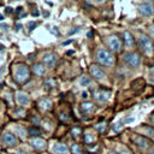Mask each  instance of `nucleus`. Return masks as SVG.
I'll return each instance as SVG.
<instances>
[{"mask_svg": "<svg viewBox=\"0 0 154 154\" xmlns=\"http://www.w3.org/2000/svg\"><path fill=\"white\" fill-rule=\"evenodd\" d=\"M96 129H97L99 131H103V130L106 129V125H105V124H97V125H96Z\"/></svg>", "mask_w": 154, "mask_h": 154, "instance_id": "obj_28", "label": "nucleus"}, {"mask_svg": "<svg viewBox=\"0 0 154 154\" xmlns=\"http://www.w3.org/2000/svg\"><path fill=\"white\" fill-rule=\"evenodd\" d=\"M71 42H72V40H69V41H65L63 45H65V46H66V45H69V43H71Z\"/></svg>", "mask_w": 154, "mask_h": 154, "instance_id": "obj_34", "label": "nucleus"}, {"mask_svg": "<svg viewBox=\"0 0 154 154\" xmlns=\"http://www.w3.org/2000/svg\"><path fill=\"white\" fill-rule=\"evenodd\" d=\"M32 16H34V17H37V16H38V12H37V11H34V12H32Z\"/></svg>", "mask_w": 154, "mask_h": 154, "instance_id": "obj_33", "label": "nucleus"}, {"mask_svg": "<svg viewBox=\"0 0 154 154\" xmlns=\"http://www.w3.org/2000/svg\"><path fill=\"white\" fill-rule=\"evenodd\" d=\"M38 106H40V108H41L42 111H48V109H51V107H52V101L48 100V99H42V100L38 102Z\"/></svg>", "mask_w": 154, "mask_h": 154, "instance_id": "obj_18", "label": "nucleus"}, {"mask_svg": "<svg viewBox=\"0 0 154 154\" xmlns=\"http://www.w3.org/2000/svg\"><path fill=\"white\" fill-rule=\"evenodd\" d=\"M123 60L131 67H138L141 64V55L137 52H129L124 54Z\"/></svg>", "mask_w": 154, "mask_h": 154, "instance_id": "obj_4", "label": "nucleus"}, {"mask_svg": "<svg viewBox=\"0 0 154 154\" xmlns=\"http://www.w3.org/2000/svg\"><path fill=\"white\" fill-rule=\"evenodd\" d=\"M143 129H144V130L148 132V135H149V136H152V137L154 136V129H152V128H149V126H147V128H143Z\"/></svg>", "mask_w": 154, "mask_h": 154, "instance_id": "obj_26", "label": "nucleus"}, {"mask_svg": "<svg viewBox=\"0 0 154 154\" xmlns=\"http://www.w3.org/2000/svg\"><path fill=\"white\" fill-rule=\"evenodd\" d=\"M109 95H111L109 90H105V89H101V90H97V91H95V94H94V97H95V100H96L97 102H106V101L108 100Z\"/></svg>", "mask_w": 154, "mask_h": 154, "instance_id": "obj_9", "label": "nucleus"}, {"mask_svg": "<svg viewBox=\"0 0 154 154\" xmlns=\"http://www.w3.org/2000/svg\"><path fill=\"white\" fill-rule=\"evenodd\" d=\"M107 154H117V153H116V152H112V150H111V152H108Z\"/></svg>", "mask_w": 154, "mask_h": 154, "instance_id": "obj_38", "label": "nucleus"}, {"mask_svg": "<svg viewBox=\"0 0 154 154\" xmlns=\"http://www.w3.org/2000/svg\"><path fill=\"white\" fill-rule=\"evenodd\" d=\"M1 140H2V142H4L6 146H14V144L17 143L16 136H14L13 134H11V132H5V134L2 135V137H1Z\"/></svg>", "mask_w": 154, "mask_h": 154, "instance_id": "obj_12", "label": "nucleus"}, {"mask_svg": "<svg viewBox=\"0 0 154 154\" xmlns=\"http://www.w3.org/2000/svg\"><path fill=\"white\" fill-rule=\"evenodd\" d=\"M82 97H84V99H85V97H88V94H87L85 91H84V93H82Z\"/></svg>", "mask_w": 154, "mask_h": 154, "instance_id": "obj_35", "label": "nucleus"}, {"mask_svg": "<svg viewBox=\"0 0 154 154\" xmlns=\"http://www.w3.org/2000/svg\"><path fill=\"white\" fill-rule=\"evenodd\" d=\"M120 154H131V153H130V152H128V150H124V152H122Z\"/></svg>", "mask_w": 154, "mask_h": 154, "instance_id": "obj_36", "label": "nucleus"}, {"mask_svg": "<svg viewBox=\"0 0 154 154\" xmlns=\"http://www.w3.org/2000/svg\"><path fill=\"white\" fill-rule=\"evenodd\" d=\"M138 47L146 54H152L153 53V43H152V40L148 36H146V35H141L138 37Z\"/></svg>", "mask_w": 154, "mask_h": 154, "instance_id": "obj_5", "label": "nucleus"}, {"mask_svg": "<svg viewBox=\"0 0 154 154\" xmlns=\"http://www.w3.org/2000/svg\"><path fill=\"white\" fill-rule=\"evenodd\" d=\"M40 134L41 132L37 128H30L29 129V135H31V136H36V135H40Z\"/></svg>", "mask_w": 154, "mask_h": 154, "instance_id": "obj_22", "label": "nucleus"}, {"mask_svg": "<svg viewBox=\"0 0 154 154\" xmlns=\"http://www.w3.org/2000/svg\"><path fill=\"white\" fill-rule=\"evenodd\" d=\"M149 154H154V148H152V149L149 150Z\"/></svg>", "mask_w": 154, "mask_h": 154, "instance_id": "obj_37", "label": "nucleus"}, {"mask_svg": "<svg viewBox=\"0 0 154 154\" xmlns=\"http://www.w3.org/2000/svg\"><path fill=\"white\" fill-rule=\"evenodd\" d=\"M12 10H13L12 7H6V8H5V13H6V14H11V13H12Z\"/></svg>", "mask_w": 154, "mask_h": 154, "instance_id": "obj_30", "label": "nucleus"}, {"mask_svg": "<svg viewBox=\"0 0 154 154\" xmlns=\"http://www.w3.org/2000/svg\"><path fill=\"white\" fill-rule=\"evenodd\" d=\"M43 63L47 65V66H49V67H53L55 64H57V60H58V57L55 55V54H53V53H46L45 55H43Z\"/></svg>", "mask_w": 154, "mask_h": 154, "instance_id": "obj_10", "label": "nucleus"}, {"mask_svg": "<svg viewBox=\"0 0 154 154\" xmlns=\"http://www.w3.org/2000/svg\"><path fill=\"white\" fill-rule=\"evenodd\" d=\"M13 77H14L16 82H18V83H25L30 78V70L28 69L26 65L19 64L13 70Z\"/></svg>", "mask_w": 154, "mask_h": 154, "instance_id": "obj_2", "label": "nucleus"}, {"mask_svg": "<svg viewBox=\"0 0 154 154\" xmlns=\"http://www.w3.org/2000/svg\"><path fill=\"white\" fill-rule=\"evenodd\" d=\"M123 37H124V43H125V46H128V47H132V46H134L135 40H134L132 35H131L128 30H125V31L123 32Z\"/></svg>", "mask_w": 154, "mask_h": 154, "instance_id": "obj_15", "label": "nucleus"}, {"mask_svg": "<svg viewBox=\"0 0 154 154\" xmlns=\"http://www.w3.org/2000/svg\"><path fill=\"white\" fill-rule=\"evenodd\" d=\"M54 154H69V148L64 143H55L52 148Z\"/></svg>", "mask_w": 154, "mask_h": 154, "instance_id": "obj_14", "label": "nucleus"}, {"mask_svg": "<svg viewBox=\"0 0 154 154\" xmlns=\"http://www.w3.org/2000/svg\"><path fill=\"white\" fill-rule=\"evenodd\" d=\"M35 26H36V23H34V22H30V23L28 24V28H29V30H32Z\"/></svg>", "mask_w": 154, "mask_h": 154, "instance_id": "obj_29", "label": "nucleus"}, {"mask_svg": "<svg viewBox=\"0 0 154 154\" xmlns=\"http://www.w3.org/2000/svg\"><path fill=\"white\" fill-rule=\"evenodd\" d=\"M16 99H17V102H18L20 106H28V105L30 103V99H29V96H28L25 93H23V91L17 93Z\"/></svg>", "mask_w": 154, "mask_h": 154, "instance_id": "obj_13", "label": "nucleus"}, {"mask_svg": "<svg viewBox=\"0 0 154 154\" xmlns=\"http://www.w3.org/2000/svg\"><path fill=\"white\" fill-rule=\"evenodd\" d=\"M16 12H17V13H19V12H22V7H20V6H19V7H17V10H16Z\"/></svg>", "mask_w": 154, "mask_h": 154, "instance_id": "obj_32", "label": "nucleus"}, {"mask_svg": "<svg viewBox=\"0 0 154 154\" xmlns=\"http://www.w3.org/2000/svg\"><path fill=\"white\" fill-rule=\"evenodd\" d=\"M95 140H96V136L94 135V134H85V136H84V141H85V143L87 144H91V143H94L95 142Z\"/></svg>", "mask_w": 154, "mask_h": 154, "instance_id": "obj_20", "label": "nucleus"}, {"mask_svg": "<svg viewBox=\"0 0 154 154\" xmlns=\"http://www.w3.org/2000/svg\"><path fill=\"white\" fill-rule=\"evenodd\" d=\"M90 75L95 79H99V81H101V79H103L106 77V73L103 72V70L101 67L96 66V65H91L90 66Z\"/></svg>", "mask_w": 154, "mask_h": 154, "instance_id": "obj_8", "label": "nucleus"}, {"mask_svg": "<svg viewBox=\"0 0 154 154\" xmlns=\"http://www.w3.org/2000/svg\"><path fill=\"white\" fill-rule=\"evenodd\" d=\"M96 60L103 66H112L114 63V58L111 51L106 48H99L96 52Z\"/></svg>", "mask_w": 154, "mask_h": 154, "instance_id": "obj_1", "label": "nucleus"}, {"mask_svg": "<svg viewBox=\"0 0 154 154\" xmlns=\"http://www.w3.org/2000/svg\"><path fill=\"white\" fill-rule=\"evenodd\" d=\"M30 144L37 150H43L47 147V142L41 137H32L30 140Z\"/></svg>", "mask_w": 154, "mask_h": 154, "instance_id": "obj_7", "label": "nucleus"}, {"mask_svg": "<svg viewBox=\"0 0 154 154\" xmlns=\"http://www.w3.org/2000/svg\"><path fill=\"white\" fill-rule=\"evenodd\" d=\"M32 72H34L36 76H43V75L46 73V67L43 66V64L37 63V64H35V65L32 66Z\"/></svg>", "mask_w": 154, "mask_h": 154, "instance_id": "obj_16", "label": "nucleus"}, {"mask_svg": "<svg viewBox=\"0 0 154 154\" xmlns=\"http://www.w3.org/2000/svg\"><path fill=\"white\" fill-rule=\"evenodd\" d=\"M138 12L144 16V17H148V16H152L153 12H154V7L150 2H142L140 6H138Z\"/></svg>", "mask_w": 154, "mask_h": 154, "instance_id": "obj_6", "label": "nucleus"}, {"mask_svg": "<svg viewBox=\"0 0 154 154\" xmlns=\"http://www.w3.org/2000/svg\"><path fill=\"white\" fill-rule=\"evenodd\" d=\"M0 20H2V16L1 14H0Z\"/></svg>", "mask_w": 154, "mask_h": 154, "instance_id": "obj_39", "label": "nucleus"}, {"mask_svg": "<svg viewBox=\"0 0 154 154\" xmlns=\"http://www.w3.org/2000/svg\"><path fill=\"white\" fill-rule=\"evenodd\" d=\"M134 142H135L140 148H147V147H149V144H150V141H149L147 137L141 136V135L135 136V137H134Z\"/></svg>", "mask_w": 154, "mask_h": 154, "instance_id": "obj_11", "label": "nucleus"}, {"mask_svg": "<svg viewBox=\"0 0 154 154\" xmlns=\"http://www.w3.org/2000/svg\"><path fill=\"white\" fill-rule=\"evenodd\" d=\"M79 29H81L79 26H77V28H73V30H71V31H70V34H75L76 31H79Z\"/></svg>", "mask_w": 154, "mask_h": 154, "instance_id": "obj_31", "label": "nucleus"}, {"mask_svg": "<svg viewBox=\"0 0 154 154\" xmlns=\"http://www.w3.org/2000/svg\"><path fill=\"white\" fill-rule=\"evenodd\" d=\"M71 153L72 154H82V149L77 143H72L71 144Z\"/></svg>", "mask_w": 154, "mask_h": 154, "instance_id": "obj_21", "label": "nucleus"}, {"mask_svg": "<svg viewBox=\"0 0 154 154\" xmlns=\"http://www.w3.org/2000/svg\"><path fill=\"white\" fill-rule=\"evenodd\" d=\"M122 124H123V120H120V122H118L117 124H114V130H116L117 132L122 130V128H123V125H122Z\"/></svg>", "mask_w": 154, "mask_h": 154, "instance_id": "obj_24", "label": "nucleus"}, {"mask_svg": "<svg viewBox=\"0 0 154 154\" xmlns=\"http://www.w3.org/2000/svg\"><path fill=\"white\" fill-rule=\"evenodd\" d=\"M90 83H91L90 77H88L87 75H83V76L79 78V84H81L82 87H88Z\"/></svg>", "mask_w": 154, "mask_h": 154, "instance_id": "obj_19", "label": "nucleus"}, {"mask_svg": "<svg viewBox=\"0 0 154 154\" xmlns=\"http://www.w3.org/2000/svg\"><path fill=\"white\" fill-rule=\"evenodd\" d=\"M45 84H46L47 87L52 88V87H54V85H55V82H54L52 78H48V79H46V81H45Z\"/></svg>", "mask_w": 154, "mask_h": 154, "instance_id": "obj_23", "label": "nucleus"}, {"mask_svg": "<svg viewBox=\"0 0 154 154\" xmlns=\"http://www.w3.org/2000/svg\"><path fill=\"white\" fill-rule=\"evenodd\" d=\"M106 43H107V46H108V48L112 51V52H116V53H118V52H120L122 51V40L119 38V36L118 35H109V36H107L106 37Z\"/></svg>", "mask_w": 154, "mask_h": 154, "instance_id": "obj_3", "label": "nucleus"}, {"mask_svg": "<svg viewBox=\"0 0 154 154\" xmlns=\"http://www.w3.org/2000/svg\"><path fill=\"white\" fill-rule=\"evenodd\" d=\"M79 134H81V129H79V128H75V129H72V136H73V137H78Z\"/></svg>", "mask_w": 154, "mask_h": 154, "instance_id": "obj_25", "label": "nucleus"}, {"mask_svg": "<svg viewBox=\"0 0 154 154\" xmlns=\"http://www.w3.org/2000/svg\"><path fill=\"white\" fill-rule=\"evenodd\" d=\"M94 108H95V106H94V103L93 102H83L82 105H81V109H82V112L83 113H90V112H93L94 111Z\"/></svg>", "mask_w": 154, "mask_h": 154, "instance_id": "obj_17", "label": "nucleus"}, {"mask_svg": "<svg viewBox=\"0 0 154 154\" xmlns=\"http://www.w3.org/2000/svg\"><path fill=\"white\" fill-rule=\"evenodd\" d=\"M16 131H17V132H19L22 137H23V136H25V130H24V129H22V128H19V126H18V128H16Z\"/></svg>", "mask_w": 154, "mask_h": 154, "instance_id": "obj_27", "label": "nucleus"}]
</instances>
